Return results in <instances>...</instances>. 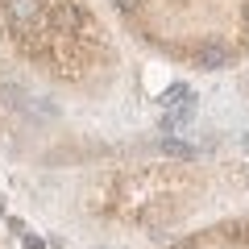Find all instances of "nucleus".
Returning <instances> with one entry per match:
<instances>
[{
  "label": "nucleus",
  "instance_id": "39448f33",
  "mask_svg": "<svg viewBox=\"0 0 249 249\" xmlns=\"http://www.w3.org/2000/svg\"><path fill=\"white\" fill-rule=\"evenodd\" d=\"M25 249H42V241H37L34 232H25Z\"/></svg>",
  "mask_w": 249,
  "mask_h": 249
},
{
  "label": "nucleus",
  "instance_id": "0eeeda50",
  "mask_svg": "<svg viewBox=\"0 0 249 249\" xmlns=\"http://www.w3.org/2000/svg\"><path fill=\"white\" fill-rule=\"evenodd\" d=\"M245 29H249V4H245Z\"/></svg>",
  "mask_w": 249,
  "mask_h": 249
},
{
  "label": "nucleus",
  "instance_id": "f257e3e1",
  "mask_svg": "<svg viewBox=\"0 0 249 249\" xmlns=\"http://www.w3.org/2000/svg\"><path fill=\"white\" fill-rule=\"evenodd\" d=\"M4 17H9V25L17 29V34H25V29L37 25L42 9H37V0H4Z\"/></svg>",
  "mask_w": 249,
  "mask_h": 249
},
{
  "label": "nucleus",
  "instance_id": "f03ea898",
  "mask_svg": "<svg viewBox=\"0 0 249 249\" xmlns=\"http://www.w3.org/2000/svg\"><path fill=\"white\" fill-rule=\"evenodd\" d=\"M196 62H199V67H208V71H220V67H229V46L204 42V46L196 50Z\"/></svg>",
  "mask_w": 249,
  "mask_h": 249
},
{
  "label": "nucleus",
  "instance_id": "20e7f679",
  "mask_svg": "<svg viewBox=\"0 0 249 249\" xmlns=\"http://www.w3.org/2000/svg\"><path fill=\"white\" fill-rule=\"evenodd\" d=\"M162 154H170V158H196V150H191L187 142H170V137L162 142Z\"/></svg>",
  "mask_w": 249,
  "mask_h": 249
},
{
  "label": "nucleus",
  "instance_id": "423d86ee",
  "mask_svg": "<svg viewBox=\"0 0 249 249\" xmlns=\"http://www.w3.org/2000/svg\"><path fill=\"white\" fill-rule=\"evenodd\" d=\"M116 4H121V9H124V13H133V9H137V4H142V0H116Z\"/></svg>",
  "mask_w": 249,
  "mask_h": 249
},
{
  "label": "nucleus",
  "instance_id": "7ed1b4c3",
  "mask_svg": "<svg viewBox=\"0 0 249 249\" xmlns=\"http://www.w3.org/2000/svg\"><path fill=\"white\" fill-rule=\"evenodd\" d=\"M187 100H191V88H187V83H175V88H170L166 96H162V104H166L170 112H175V108H183Z\"/></svg>",
  "mask_w": 249,
  "mask_h": 249
}]
</instances>
